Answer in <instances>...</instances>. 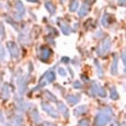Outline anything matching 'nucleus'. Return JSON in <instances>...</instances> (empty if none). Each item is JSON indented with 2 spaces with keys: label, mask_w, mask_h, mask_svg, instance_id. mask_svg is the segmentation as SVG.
<instances>
[{
  "label": "nucleus",
  "mask_w": 126,
  "mask_h": 126,
  "mask_svg": "<svg viewBox=\"0 0 126 126\" xmlns=\"http://www.w3.org/2000/svg\"><path fill=\"white\" fill-rule=\"evenodd\" d=\"M4 126H11L10 124H6V125H4Z\"/></svg>",
  "instance_id": "36"
},
{
  "label": "nucleus",
  "mask_w": 126,
  "mask_h": 126,
  "mask_svg": "<svg viewBox=\"0 0 126 126\" xmlns=\"http://www.w3.org/2000/svg\"><path fill=\"white\" fill-rule=\"evenodd\" d=\"M112 116V110L110 107H104L101 111H99L94 118V126H104L110 120Z\"/></svg>",
  "instance_id": "1"
},
{
  "label": "nucleus",
  "mask_w": 126,
  "mask_h": 126,
  "mask_svg": "<svg viewBox=\"0 0 126 126\" xmlns=\"http://www.w3.org/2000/svg\"><path fill=\"white\" fill-rule=\"evenodd\" d=\"M90 6H91V5H90V1H89V0H86V1L83 3L81 9L79 10V16H80V17L86 16V15L89 13V11H90Z\"/></svg>",
  "instance_id": "7"
},
{
  "label": "nucleus",
  "mask_w": 126,
  "mask_h": 126,
  "mask_svg": "<svg viewBox=\"0 0 126 126\" xmlns=\"http://www.w3.org/2000/svg\"><path fill=\"white\" fill-rule=\"evenodd\" d=\"M109 17H110V16H109L108 14H104V16L102 17V21H101V23H102L103 26H107V25H109V21H108Z\"/></svg>",
  "instance_id": "22"
},
{
  "label": "nucleus",
  "mask_w": 126,
  "mask_h": 126,
  "mask_svg": "<svg viewBox=\"0 0 126 126\" xmlns=\"http://www.w3.org/2000/svg\"><path fill=\"white\" fill-rule=\"evenodd\" d=\"M44 93L46 94V96H47L49 99H51V100H53V101H56V97H55V96H54L52 94H50L48 91H45Z\"/></svg>",
  "instance_id": "24"
},
{
  "label": "nucleus",
  "mask_w": 126,
  "mask_h": 126,
  "mask_svg": "<svg viewBox=\"0 0 126 126\" xmlns=\"http://www.w3.org/2000/svg\"><path fill=\"white\" fill-rule=\"evenodd\" d=\"M9 97H10V90H9L8 85L5 84L2 87V98L5 99V100H7Z\"/></svg>",
  "instance_id": "13"
},
{
  "label": "nucleus",
  "mask_w": 126,
  "mask_h": 126,
  "mask_svg": "<svg viewBox=\"0 0 126 126\" xmlns=\"http://www.w3.org/2000/svg\"><path fill=\"white\" fill-rule=\"evenodd\" d=\"M111 74L112 75L117 74V56L116 55L113 57V61H112V65H111Z\"/></svg>",
  "instance_id": "16"
},
{
  "label": "nucleus",
  "mask_w": 126,
  "mask_h": 126,
  "mask_svg": "<svg viewBox=\"0 0 126 126\" xmlns=\"http://www.w3.org/2000/svg\"><path fill=\"white\" fill-rule=\"evenodd\" d=\"M3 120H4V119H2V115L0 114V122H1V121H3Z\"/></svg>",
  "instance_id": "33"
},
{
  "label": "nucleus",
  "mask_w": 126,
  "mask_h": 126,
  "mask_svg": "<svg viewBox=\"0 0 126 126\" xmlns=\"http://www.w3.org/2000/svg\"><path fill=\"white\" fill-rule=\"evenodd\" d=\"M121 59H122L123 63L126 65V48L121 52Z\"/></svg>",
  "instance_id": "25"
},
{
  "label": "nucleus",
  "mask_w": 126,
  "mask_h": 126,
  "mask_svg": "<svg viewBox=\"0 0 126 126\" xmlns=\"http://www.w3.org/2000/svg\"><path fill=\"white\" fill-rule=\"evenodd\" d=\"M4 35V27L2 25V23L0 24V37H2Z\"/></svg>",
  "instance_id": "28"
},
{
  "label": "nucleus",
  "mask_w": 126,
  "mask_h": 126,
  "mask_svg": "<svg viewBox=\"0 0 126 126\" xmlns=\"http://www.w3.org/2000/svg\"><path fill=\"white\" fill-rule=\"evenodd\" d=\"M55 80V74L53 71H47L43 76L42 78L40 79V82H39V85H38V88H41L42 86L48 84V83H51Z\"/></svg>",
  "instance_id": "2"
},
{
  "label": "nucleus",
  "mask_w": 126,
  "mask_h": 126,
  "mask_svg": "<svg viewBox=\"0 0 126 126\" xmlns=\"http://www.w3.org/2000/svg\"><path fill=\"white\" fill-rule=\"evenodd\" d=\"M32 121L35 124H38L40 122V116H39V113H38L36 108L32 109Z\"/></svg>",
  "instance_id": "14"
},
{
  "label": "nucleus",
  "mask_w": 126,
  "mask_h": 126,
  "mask_svg": "<svg viewBox=\"0 0 126 126\" xmlns=\"http://www.w3.org/2000/svg\"><path fill=\"white\" fill-rule=\"evenodd\" d=\"M78 126H90V121L88 119H82L79 121Z\"/></svg>",
  "instance_id": "23"
},
{
  "label": "nucleus",
  "mask_w": 126,
  "mask_h": 126,
  "mask_svg": "<svg viewBox=\"0 0 126 126\" xmlns=\"http://www.w3.org/2000/svg\"><path fill=\"white\" fill-rule=\"evenodd\" d=\"M92 94H97V95H99V96H101V97L106 96V92H105V90H104L99 84H97L96 82H94V83H93Z\"/></svg>",
  "instance_id": "3"
},
{
  "label": "nucleus",
  "mask_w": 126,
  "mask_h": 126,
  "mask_svg": "<svg viewBox=\"0 0 126 126\" xmlns=\"http://www.w3.org/2000/svg\"><path fill=\"white\" fill-rule=\"evenodd\" d=\"M50 55H51V50H50L49 48H47V47H43V48H41L40 56H41V60H42V61H44V62L47 61V60L49 59Z\"/></svg>",
  "instance_id": "11"
},
{
  "label": "nucleus",
  "mask_w": 126,
  "mask_h": 126,
  "mask_svg": "<svg viewBox=\"0 0 126 126\" xmlns=\"http://www.w3.org/2000/svg\"><path fill=\"white\" fill-rule=\"evenodd\" d=\"M45 7H46V9L48 10V12L50 14H54L55 13V8H54L53 4H51L50 2H46L45 3Z\"/></svg>",
  "instance_id": "20"
},
{
  "label": "nucleus",
  "mask_w": 126,
  "mask_h": 126,
  "mask_svg": "<svg viewBox=\"0 0 126 126\" xmlns=\"http://www.w3.org/2000/svg\"><path fill=\"white\" fill-rule=\"evenodd\" d=\"M81 99V96L79 94H69L66 96V100L69 104L73 105V104H76L77 102H79Z\"/></svg>",
  "instance_id": "10"
},
{
  "label": "nucleus",
  "mask_w": 126,
  "mask_h": 126,
  "mask_svg": "<svg viewBox=\"0 0 126 126\" xmlns=\"http://www.w3.org/2000/svg\"><path fill=\"white\" fill-rule=\"evenodd\" d=\"M57 21H58V25L60 26V29H61V31L63 32V33H64V34H69V33L71 32V28L69 27V25L66 24L65 22H62L61 19H58Z\"/></svg>",
  "instance_id": "9"
},
{
  "label": "nucleus",
  "mask_w": 126,
  "mask_h": 126,
  "mask_svg": "<svg viewBox=\"0 0 126 126\" xmlns=\"http://www.w3.org/2000/svg\"><path fill=\"white\" fill-rule=\"evenodd\" d=\"M43 126H56L55 124L51 123V122H47V121H44L43 122Z\"/></svg>",
  "instance_id": "29"
},
{
  "label": "nucleus",
  "mask_w": 126,
  "mask_h": 126,
  "mask_svg": "<svg viewBox=\"0 0 126 126\" xmlns=\"http://www.w3.org/2000/svg\"><path fill=\"white\" fill-rule=\"evenodd\" d=\"M14 125L15 126H23V117L21 115H16L14 118Z\"/></svg>",
  "instance_id": "19"
},
{
  "label": "nucleus",
  "mask_w": 126,
  "mask_h": 126,
  "mask_svg": "<svg viewBox=\"0 0 126 126\" xmlns=\"http://www.w3.org/2000/svg\"><path fill=\"white\" fill-rule=\"evenodd\" d=\"M118 4L120 6H126V0H118Z\"/></svg>",
  "instance_id": "30"
},
{
  "label": "nucleus",
  "mask_w": 126,
  "mask_h": 126,
  "mask_svg": "<svg viewBox=\"0 0 126 126\" xmlns=\"http://www.w3.org/2000/svg\"><path fill=\"white\" fill-rule=\"evenodd\" d=\"M57 107H58L59 112H60V113H61L65 118H68V116H69V111H68L67 106H66L63 102L59 101V102H57Z\"/></svg>",
  "instance_id": "8"
},
{
  "label": "nucleus",
  "mask_w": 126,
  "mask_h": 126,
  "mask_svg": "<svg viewBox=\"0 0 126 126\" xmlns=\"http://www.w3.org/2000/svg\"><path fill=\"white\" fill-rule=\"evenodd\" d=\"M7 47H8V50H9L10 55H11L12 58H18L19 57V48H18V46L16 45L15 42L8 41L7 42Z\"/></svg>",
  "instance_id": "4"
},
{
  "label": "nucleus",
  "mask_w": 126,
  "mask_h": 126,
  "mask_svg": "<svg viewBox=\"0 0 126 126\" xmlns=\"http://www.w3.org/2000/svg\"><path fill=\"white\" fill-rule=\"evenodd\" d=\"M15 7H16V10L17 12L20 14V15H23L25 13V8H24V5L21 1H16V4H15Z\"/></svg>",
  "instance_id": "15"
},
{
  "label": "nucleus",
  "mask_w": 126,
  "mask_h": 126,
  "mask_svg": "<svg viewBox=\"0 0 126 126\" xmlns=\"http://www.w3.org/2000/svg\"><path fill=\"white\" fill-rule=\"evenodd\" d=\"M78 6H79L78 0H72V1L70 2V4H69V10H70L71 12H75V11H77Z\"/></svg>",
  "instance_id": "17"
},
{
  "label": "nucleus",
  "mask_w": 126,
  "mask_h": 126,
  "mask_svg": "<svg viewBox=\"0 0 126 126\" xmlns=\"http://www.w3.org/2000/svg\"><path fill=\"white\" fill-rule=\"evenodd\" d=\"M62 1H65V0H62Z\"/></svg>",
  "instance_id": "38"
},
{
  "label": "nucleus",
  "mask_w": 126,
  "mask_h": 126,
  "mask_svg": "<svg viewBox=\"0 0 126 126\" xmlns=\"http://www.w3.org/2000/svg\"><path fill=\"white\" fill-rule=\"evenodd\" d=\"M110 97H111V99H114V100H116V99L119 98L118 93H117V91H116V89L114 87L110 88Z\"/></svg>",
  "instance_id": "18"
},
{
  "label": "nucleus",
  "mask_w": 126,
  "mask_h": 126,
  "mask_svg": "<svg viewBox=\"0 0 126 126\" xmlns=\"http://www.w3.org/2000/svg\"><path fill=\"white\" fill-rule=\"evenodd\" d=\"M41 107H42V109H43L49 116H51V117H53V118H57V117H58L57 111H56L50 104H48V103H41Z\"/></svg>",
  "instance_id": "6"
},
{
  "label": "nucleus",
  "mask_w": 126,
  "mask_h": 126,
  "mask_svg": "<svg viewBox=\"0 0 126 126\" xmlns=\"http://www.w3.org/2000/svg\"><path fill=\"white\" fill-rule=\"evenodd\" d=\"M121 126H126V123H123V124H122Z\"/></svg>",
  "instance_id": "35"
},
{
  "label": "nucleus",
  "mask_w": 126,
  "mask_h": 126,
  "mask_svg": "<svg viewBox=\"0 0 126 126\" xmlns=\"http://www.w3.org/2000/svg\"><path fill=\"white\" fill-rule=\"evenodd\" d=\"M1 6H2V5H1V3H0V7H1Z\"/></svg>",
  "instance_id": "37"
},
{
  "label": "nucleus",
  "mask_w": 126,
  "mask_h": 126,
  "mask_svg": "<svg viewBox=\"0 0 126 126\" xmlns=\"http://www.w3.org/2000/svg\"><path fill=\"white\" fill-rule=\"evenodd\" d=\"M82 87V85H81V83L79 82V81H75L74 82V88H76V89H80Z\"/></svg>",
  "instance_id": "27"
},
{
  "label": "nucleus",
  "mask_w": 126,
  "mask_h": 126,
  "mask_svg": "<svg viewBox=\"0 0 126 126\" xmlns=\"http://www.w3.org/2000/svg\"><path fill=\"white\" fill-rule=\"evenodd\" d=\"M117 125H118V123H117V122H115V123H113L111 126H117Z\"/></svg>",
  "instance_id": "32"
},
{
  "label": "nucleus",
  "mask_w": 126,
  "mask_h": 126,
  "mask_svg": "<svg viewBox=\"0 0 126 126\" xmlns=\"http://www.w3.org/2000/svg\"><path fill=\"white\" fill-rule=\"evenodd\" d=\"M110 45H111L110 39H109L108 37L104 38V39L102 40V42H101V45H100L99 49H97V53H99V54H104V53L108 52L109 49H110Z\"/></svg>",
  "instance_id": "5"
},
{
  "label": "nucleus",
  "mask_w": 126,
  "mask_h": 126,
  "mask_svg": "<svg viewBox=\"0 0 126 126\" xmlns=\"http://www.w3.org/2000/svg\"><path fill=\"white\" fill-rule=\"evenodd\" d=\"M58 73H59V75H61V76H63V77L66 76V72H65V70H64L63 68H61V67L58 68Z\"/></svg>",
  "instance_id": "26"
},
{
  "label": "nucleus",
  "mask_w": 126,
  "mask_h": 126,
  "mask_svg": "<svg viewBox=\"0 0 126 126\" xmlns=\"http://www.w3.org/2000/svg\"><path fill=\"white\" fill-rule=\"evenodd\" d=\"M62 61H65V62L67 63V62L69 61V58H67V57H63V58H62Z\"/></svg>",
  "instance_id": "31"
},
{
  "label": "nucleus",
  "mask_w": 126,
  "mask_h": 126,
  "mask_svg": "<svg viewBox=\"0 0 126 126\" xmlns=\"http://www.w3.org/2000/svg\"><path fill=\"white\" fill-rule=\"evenodd\" d=\"M28 1H30V2H36L37 0H28Z\"/></svg>",
  "instance_id": "34"
},
{
  "label": "nucleus",
  "mask_w": 126,
  "mask_h": 126,
  "mask_svg": "<svg viewBox=\"0 0 126 126\" xmlns=\"http://www.w3.org/2000/svg\"><path fill=\"white\" fill-rule=\"evenodd\" d=\"M87 111H88V106L87 105H85V104L84 105H80V106H78V107H76L74 109V115L80 116V115L85 114Z\"/></svg>",
  "instance_id": "12"
},
{
  "label": "nucleus",
  "mask_w": 126,
  "mask_h": 126,
  "mask_svg": "<svg viewBox=\"0 0 126 126\" xmlns=\"http://www.w3.org/2000/svg\"><path fill=\"white\" fill-rule=\"evenodd\" d=\"M94 63H95V66H96V70H97V75H98V77H102L103 72H102V68H101L100 64H99L96 60L94 61Z\"/></svg>",
  "instance_id": "21"
}]
</instances>
